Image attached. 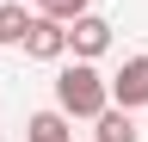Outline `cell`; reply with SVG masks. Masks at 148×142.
<instances>
[{"mask_svg": "<svg viewBox=\"0 0 148 142\" xmlns=\"http://www.w3.org/2000/svg\"><path fill=\"white\" fill-rule=\"evenodd\" d=\"M56 105H62L68 117H99L105 105H111V80H105L92 62H80V56H74L62 74H56Z\"/></svg>", "mask_w": 148, "mask_h": 142, "instance_id": "obj_1", "label": "cell"}, {"mask_svg": "<svg viewBox=\"0 0 148 142\" xmlns=\"http://www.w3.org/2000/svg\"><path fill=\"white\" fill-rule=\"evenodd\" d=\"M25 49L31 62H62L68 56V25L62 19H49V12H31V25H25Z\"/></svg>", "mask_w": 148, "mask_h": 142, "instance_id": "obj_2", "label": "cell"}, {"mask_svg": "<svg viewBox=\"0 0 148 142\" xmlns=\"http://www.w3.org/2000/svg\"><path fill=\"white\" fill-rule=\"evenodd\" d=\"M68 49L80 62H99L111 49V19H99V12H80V19H68Z\"/></svg>", "mask_w": 148, "mask_h": 142, "instance_id": "obj_3", "label": "cell"}, {"mask_svg": "<svg viewBox=\"0 0 148 142\" xmlns=\"http://www.w3.org/2000/svg\"><path fill=\"white\" fill-rule=\"evenodd\" d=\"M111 105H123V111L148 105V56H130L117 74H111Z\"/></svg>", "mask_w": 148, "mask_h": 142, "instance_id": "obj_4", "label": "cell"}, {"mask_svg": "<svg viewBox=\"0 0 148 142\" xmlns=\"http://www.w3.org/2000/svg\"><path fill=\"white\" fill-rule=\"evenodd\" d=\"M92 142H142V130L130 123L123 105H105V111L92 117Z\"/></svg>", "mask_w": 148, "mask_h": 142, "instance_id": "obj_5", "label": "cell"}, {"mask_svg": "<svg viewBox=\"0 0 148 142\" xmlns=\"http://www.w3.org/2000/svg\"><path fill=\"white\" fill-rule=\"evenodd\" d=\"M25 142H74V130H68V111L56 105V111H31V123H25Z\"/></svg>", "mask_w": 148, "mask_h": 142, "instance_id": "obj_6", "label": "cell"}, {"mask_svg": "<svg viewBox=\"0 0 148 142\" xmlns=\"http://www.w3.org/2000/svg\"><path fill=\"white\" fill-rule=\"evenodd\" d=\"M25 25H31V12L18 6V0H6V6H0V49H18V43H25Z\"/></svg>", "mask_w": 148, "mask_h": 142, "instance_id": "obj_7", "label": "cell"}, {"mask_svg": "<svg viewBox=\"0 0 148 142\" xmlns=\"http://www.w3.org/2000/svg\"><path fill=\"white\" fill-rule=\"evenodd\" d=\"M37 12H49V19L68 25V19H80V12H92V6H86V0H37Z\"/></svg>", "mask_w": 148, "mask_h": 142, "instance_id": "obj_8", "label": "cell"}, {"mask_svg": "<svg viewBox=\"0 0 148 142\" xmlns=\"http://www.w3.org/2000/svg\"><path fill=\"white\" fill-rule=\"evenodd\" d=\"M0 142H6V130H0Z\"/></svg>", "mask_w": 148, "mask_h": 142, "instance_id": "obj_9", "label": "cell"}]
</instances>
